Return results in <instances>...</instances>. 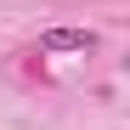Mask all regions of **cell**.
<instances>
[{"label":"cell","instance_id":"1","mask_svg":"<svg viewBox=\"0 0 130 130\" xmlns=\"http://www.w3.org/2000/svg\"><path fill=\"white\" fill-rule=\"evenodd\" d=\"M40 51H96V34L91 28H45Z\"/></svg>","mask_w":130,"mask_h":130}]
</instances>
